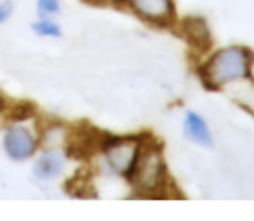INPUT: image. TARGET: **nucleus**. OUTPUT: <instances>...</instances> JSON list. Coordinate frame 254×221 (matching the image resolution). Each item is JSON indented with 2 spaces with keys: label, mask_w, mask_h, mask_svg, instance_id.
<instances>
[{
  "label": "nucleus",
  "mask_w": 254,
  "mask_h": 221,
  "mask_svg": "<svg viewBox=\"0 0 254 221\" xmlns=\"http://www.w3.org/2000/svg\"><path fill=\"white\" fill-rule=\"evenodd\" d=\"M136 157H138V151H136L134 143H115L106 148V160H108L110 167L119 174L131 172L134 167Z\"/></svg>",
  "instance_id": "4"
},
{
  "label": "nucleus",
  "mask_w": 254,
  "mask_h": 221,
  "mask_svg": "<svg viewBox=\"0 0 254 221\" xmlns=\"http://www.w3.org/2000/svg\"><path fill=\"white\" fill-rule=\"evenodd\" d=\"M131 4L143 18L152 21H162L173 14L171 0H131Z\"/></svg>",
  "instance_id": "5"
},
{
  "label": "nucleus",
  "mask_w": 254,
  "mask_h": 221,
  "mask_svg": "<svg viewBox=\"0 0 254 221\" xmlns=\"http://www.w3.org/2000/svg\"><path fill=\"white\" fill-rule=\"evenodd\" d=\"M4 108V98H2V96H0V110Z\"/></svg>",
  "instance_id": "12"
},
{
  "label": "nucleus",
  "mask_w": 254,
  "mask_h": 221,
  "mask_svg": "<svg viewBox=\"0 0 254 221\" xmlns=\"http://www.w3.org/2000/svg\"><path fill=\"white\" fill-rule=\"evenodd\" d=\"M185 30H187V39L193 46L204 47L209 44V32L204 21H200L198 18H190L188 21H185Z\"/></svg>",
  "instance_id": "8"
},
{
  "label": "nucleus",
  "mask_w": 254,
  "mask_h": 221,
  "mask_svg": "<svg viewBox=\"0 0 254 221\" xmlns=\"http://www.w3.org/2000/svg\"><path fill=\"white\" fill-rule=\"evenodd\" d=\"M39 12L42 16H53L56 12H60V0H39Z\"/></svg>",
  "instance_id": "10"
},
{
  "label": "nucleus",
  "mask_w": 254,
  "mask_h": 221,
  "mask_svg": "<svg viewBox=\"0 0 254 221\" xmlns=\"http://www.w3.org/2000/svg\"><path fill=\"white\" fill-rule=\"evenodd\" d=\"M12 14V2L0 0V23H5Z\"/></svg>",
  "instance_id": "11"
},
{
  "label": "nucleus",
  "mask_w": 254,
  "mask_h": 221,
  "mask_svg": "<svg viewBox=\"0 0 254 221\" xmlns=\"http://www.w3.org/2000/svg\"><path fill=\"white\" fill-rule=\"evenodd\" d=\"M134 185L143 192L159 188L164 176V164L160 151L157 148H148L141 157H136L134 167Z\"/></svg>",
  "instance_id": "2"
},
{
  "label": "nucleus",
  "mask_w": 254,
  "mask_h": 221,
  "mask_svg": "<svg viewBox=\"0 0 254 221\" xmlns=\"http://www.w3.org/2000/svg\"><path fill=\"white\" fill-rule=\"evenodd\" d=\"M64 167V160L60 153L56 151H49V153L42 155L39 160L35 162V176L40 179H53L63 171Z\"/></svg>",
  "instance_id": "6"
},
{
  "label": "nucleus",
  "mask_w": 254,
  "mask_h": 221,
  "mask_svg": "<svg viewBox=\"0 0 254 221\" xmlns=\"http://www.w3.org/2000/svg\"><path fill=\"white\" fill-rule=\"evenodd\" d=\"M33 30H35V33H39V35H42V37H60L61 35V28L54 21H51L49 18L39 19V21L33 25Z\"/></svg>",
  "instance_id": "9"
},
{
  "label": "nucleus",
  "mask_w": 254,
  "mask_h": 221,
  "mask_svg": "<svg viewBox=\"0 0 254 221\" xmlns=\"http://www.w3.org/2000/svg\"><path fill=\"white\" fill-rule=\"evenodd\" d=\"M253 56L247 49L242 47H228L223 49L212 58L205 67V77L214 85L226 84L244 78L251 72Z\"/></svg>",
  "instance_id": "1"
},
{
  "label": "nucleus",
  "mask_w": 254,
  "mask_h": 221,
  "mask_svg": "<svg viewBox=\"0 0 254 221\" xmlns=\"http://www.w3.org/2000/svg\"><path fill=\"white\" fill-rule=\"evenodd\" d=\"M185 129L190 140H193L195 143L204 145V147H211L212 140H211V133H209L207 124L204 122L200 115L193 112L187 113V119H185Z\"/></svg>",
  "instance_id": "7"
},
{
  "label": "nucleus",
  "mask_w": 254,
  "mask_h": 221,
  "mask_svg": "<svg viewBox=\"0 0 254 221\" xmlns=\"http://www.w3.org/2000/svg\"><path fill=\"white\" fill-rule=\"evenodd\" d=\"M4 148L14 160H25L37 150V140L32 131L25 126H12L4 136Z\"/></svg>",
  "instance_id": "3"
}]
</instances>
